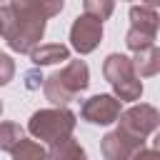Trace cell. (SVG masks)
I'll return each mask as SVG.
<instances>
[{"instance_id": "obj_1", "label": "cell", "mask_w": 160, "mask_h": 160, "mask_svg": "<svg viewBox=\"0 0 160 160\" xmlns=\"http://www.w3.org/2000/svg\"><path fill=\"white\" fill-rule=\"evenodd\" d=\"M62 10V0H15L0 5V32L15 52H32L45 32L48 18Z\"/></svg>"}, {"instance_id": "obj_4", "label": "cell", "mask_w": 160, "mask_h": 160, "mask_svg": "<svg viewBox=\"0 0 160 160\" xmlns=\"http://www.w3.org/2000/svg\"><path fill=\"white\" fill-rule=\"evenodd\" d=\"M102 72L108 78V82L115 88L118 98L120 100H138L142 95V82L138 80V72H135V62L125 55H108L105 65H102Z\"/></svg>"}, {"instance_id": "obj_11", "label": "cell", "mask_w": 160, "mask_h": 160, "mask_svg": "<svg viewBox=\"0 0 160 160\" xmlns=\"http://www.w3.org/2000/svg\"><path fill=\"white\" fill-rule=\"evenodd\" d=\"M135 72L140 78H150V75L160 72V50L155 45L135 52Z\"/></svg>"}, {"instance_id": "obj_5", "label": "cell", "mask_w": 160, "mask_h": 160, "mask_svg": "<svg viewBox=\"0 0 160 160\" xmlns=\"http://www.w3.org/2000/svg\"><path fill=\"white\" fill-rule=\"evenodd\" d=\"M158 28H160V15H158L152 2L132 5L130 8V30L125 35L128 48L132 52H140V50L150 48L155 35H158Z\"/></svg>"}, {"instance_id": "obj_13", "label": "cell", "mask_w": 160, "mask_h": 160, "mask_svg": "<svg viewBox=\"0 0 160 160\" xmlns=\"http://www.w3.org/2000/svg\"><path fill=\"white\" fill-rule=\"evenodd\" d=\"M22 140H25V138H22L20 125H15V122H2V130H0V145H2V150L12 152Z\"/></svg>"}, {"instance_id": "obj_6", "label": "cell", "mask_w": 160, "mask_h": 160, "mask_svg": "<svg viewBox=\"0 0 160 160\" xmlns=\"http://www.w3.org/2000/svg\"><path fill=\"white\" fill-rule=\"evenodd\" d=\"M158 125H160V115L150 105H132L120 115V130H125L138 140H145Z\"/></svg>"}, {"instance_id": "obj_3", "label": "cell", "mask_w": 160, "mask_h": 160, "mask_svg": "<svg viewBox=\"0 0 160 160\" xmlns=\"http://www.w3.org/2000/svg\"><path fill=\"white\" fill-rule=\"evenodd\" d=\"M30 132L50 145L68 140L72 128H75V115L65 108H52V110H38L30 118Z\"/></svg>"}, {"instance_id": "obj_2", "label": "cell", "mask_w": 160, "mask_h": 160, "mask_svg": "<svg viewBox=\"0 0 160 160\" xmlns=\"http://www.w3.org/2000/svg\"><path fill=\"white\" fill-rule=\"evenodd\" d=\"M88 88V65L82 60H72L68 62L60 72H52L45 80V95L50 102L55 105H65L70 102L78 92H82Z\"/></svg>"}, {"instance_id": "obj_12", "label": "cell", "mask_w": 160, "mask_h": 160, "mask_svg": "<svg viewBox=\"0 0 160 160\" xmlns=\"http://www.w3.org/2000/svg\"><path fill=\"white\" fill-rule=\"evenodd\" d=\"M50 160H85V150L72 138H68V140H60V142L52 145Z\"/></svg>"}, {"instance_id": "obj_9", "label": "cell", "mask_w": 160, "mask_h": 160, "mask_svg": "<svg viewBox=\"0 0 160 160\" xmlns=\"http://www.w3.org/2000/svg\"><path fill=\"white\" fill-rule=\"evenodd\" d=\"M138 150H142V140L128 135L120 128L102 138V155L108 160H132Z\"/></svg>"}, {"instance_id": "obj_19", "label": "cell", "mask_w": 160, "mask_h": 160, "mask_svg": "<svg viewBox=\"0 0 160 160\" xmlns=\"http://www.w3.org/2000/svg\"><path fill=\"white\" fill-rule=\"evenodd\" d=\"M155 150H158V152H160V135H158V138H155Z\"/></svg>"}, {"instance_id": "obj_7", "label": "cell", "mask_w": 160, "mask_h": 160, "mask_svg": "<svg viewBox=\"0 0 160 160\" xmlns=\"http://www.w3.org/2000/svg\"><path fill=\"white\" fill-rule=\"evenodd\" d=\"M100 38H102V22L100 20H95V18L85 15V12L80 18H75V22L70 28V40H72V48L78 52H82V55L92 52L98 48Z\"/></svg>"}, {"instance_id": "obj_18", "label": "cell", "mask_w": 160, "mask_h": 160, "mask_svg": "<svg viewBox=\"0 0 160 160\" xmlns=\"http://www.w3.org/2000/svg\"><path fill=\"white\" fill-rule=\"evenodd\" d=\"M38 72H28V88H38Z\"/></svg>"}, {"instance_id": "obj_17", "label": "cell", "mask_w": 160, "mask_h": 160, "mask_svg": "<svg viewBox=\"0 0 160 160\" xmlns=\"http://www.w3.org/2000/svg\"><path fill=\"white\" fill-rule=\"evenodd\" d=\"M0 65H2V82L10 80V72H12V62L8 55H0Z\"/></svg>"}, {"instance_id": "obj_14", "label": "cell", "mask_w": 160, "mask_h": 160, "mask_svg": "<svg viewBox=\"0 0 160 160\" xmlns=\"http://www.w3.org/2000/svg\"><path fill=\"white\" fill-rule=\"evenodd\" d=\"M12 160H48V155L35 140H22L12 150Z\"/></svg>"}, {"instance_id": "obj_16", "label": "cell", "mask_w": 160, "mask_h": 160, "mask_svg": "<svg viewBox=\"0 0 160 160\" xmlns=\"http://www.w3.org/2000/svg\"><path fill=\"white\" fill-rule=\"evenodd\" d=\"M132 160H160V152H158V150H145V148H142V150L135 152Z\"/></svg>"}, {"instance_id": "obj_15", "label": "cell", "mask_w": 160, "mask_h": 160, "mask_svg": "<svg viewBox=\"0 0 160 160\" xmlns=\"http://www.w3.org/2000/svg\"><path fill=\"white\" fill-rule=\"evenodd\" d=\"M85 15H90V18H95V20H108L110 15H112V10H115V5L110 2V0H85Z\"/></svg>"}, {"instance_id": "obj_8", "label": "cell", "mask_w": 160, "mask_h": 160, "mask_svg": "<svg viewBox=\"0 0 160 160\" xmlns=\"http://www.w3.org/2000/svg\"><path fill=\"white\" fill-rule=\"evenodd\" d=\"M80 115L92 125H110L120 118V100H115L112 95H95L82 102Z\"/></svg>"}, {"instance_id": "obj_10", "label": "cell", "mask_w": 160, "mask_h": 160, "mask_svg": "<svg viewBox=\"0 0 160 160\" xmlns=\"http://www.w3.org/2000/svg\"><path fill=\"white\" fill-rule=\"evenodd\" d=\"M32 62L35 65H55V62H62V60H70V50L60 42H48V45H40L30 52Z\"/></svg>"}]
</instances>
